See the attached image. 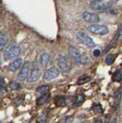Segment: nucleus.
I'll return each mask as SVG.
<instances>
[{
	"label": "nucleus",
	"instance_id": "15",
	"mask_svg": "<svg viewBox=\"0 0 122 123\" xmlns=\"http://www.w3.org/2000/svg\"><path fill=\"white\" fill-rule=\"evenodd\" d=\"M91 80V77L88 75H81V77H79V79H78V85H83L85 84L87 82H88L89 81Z\"/></svg>",
	"mask_w": 122,
	"mask_h": 123
},
{
	"label": "nucleus",
	"instance_id": "13",
	"mask_svg": "<svg viewBox=\"0 0 122 123\" xmlns=\"http://www.w3.org/2000/svg\"><path fill=\"white\" fill-rule=\"evenodd\" d=\"M51 60V56L48 53H43L40 55L39 58V62L42 66H46L49 64Z\"/></svg>",
	"mask_w": 122,
	"mask_h": 123
},
{
	"label": "nucleus",
	"instance_id": "2",
	"mask_svg": "<svg viewBox=\"0 0 122 123\" xmlns=\"http://www.w3.org/2000/svg\"><path fill=\"white\" fill-rule=\"evenodd\" d=\"M87 30L88 32L98 36H105L109 32V29L106 25L94 24L87 27Z\"/></svg>",
	"mask_w": 122,
	"mask_h": 123
},
{
	"label": "nucleus",
	"instance_id": "6",
	"mask_svg": "<svg viewBox=\"0 0 122 123\" xmlns=\"http://www.w3.org/2000/svg\"><path fill=\"white\" fill-rule=\"evenodd\" d=\"M89 6L91 9L95 10V11H99V12H110V9L107 4L102 3L100 2H95L92 1L89 4Z\"/></svg>",
	"mask_w": 122,
	"mask_h": 123
},
{
	"label": "nucleus",
	"instance_id": "1",
	"mask_svg": "<svg viewBox=\"0 0 122 123\" xmlns=\"http://www.w3.org/2000/svg\"><path fill=\"white\" fill-rule=\"evenodd\" d=\"M21 52V49L18 45H11L6 49L3 54V58L6 61L10 60L14 58L18 57Z\"/></svg>",
	"mask_w": 122,
	"mask_h": 123
},
{
	"label": "nucleus",
	"instance_id": "26",
	"mask_svg": "<svg viewBox=\"0 0 122 123\" xmlns=\"http://www.w3.org/2000/svg\"><path fill=\"white\" fill-rule=\"evenodd\" d=\"M38 123H47V119L45 118H41L38 120Z\"/></svg>",
	"mask_w": 122,
	"mask_h": 123
},
{
	"label": "nucleus",
	"instance_id": "19",
	"mask_svg": "<svg viewBox=\"0 0 122 123\" xmlns=\"http://www.w3.org/2000/svg\"><path fill=\"white\" fill-rule=\"evenodd\" d=\"M93 111L95 114H102L103 112V109H102V107L98 105H95L93 107Z\"/></svg>",
	"mask_w": 122,
	"mask_h": 123
},
{
	"label": "nucleus",
	"instance_id": "27",
	"mask_svg": "<svg viewBox=\"0 0 122 123\" xmlns=\"http://www.w3.org/2000/svg\"><path fill=\"white\" fill-rule=\"evenodd\" d=\"M95 123H103V122L101 121V120H98V121L95 122Z\"/></svg>",
	"mask_w": 122,
	"mask_h": 123
},
{
	"label": "nucleus",
	"instance_id": "16",
	"mask_svg": "<svg viewBox=\"0 0 122 123\" xmlns=\"http://www.w3.org/2000/svg\"><path fill=\"white\" fill-rule=\"evenodd\" d=\"M49 88H50L49 86H48V85H45V86H41L38 88L36 89V92H39V93H41V94H45V93H48Z\"/></svg>",
	"mask_w": 122,
	"mask_h": 123
},
{
	"label": "nucleus",
	"instance_id": "21",
	"mask_svg": "<svg viewBox=\"0 0 122 123\" xmlns=\"http://www.w3.org/2000/svg\"><path fill=\"white\" fill-rule=\"evenodd\" d=\"M84 100H85V98H84L83 95L77 96V98H76V99H75V105H80L84 102Z\"/></svg>",
	"mask_w": 122,
	"mask_h": 123
},
{
	"label": "nucleus",
	"instance_id": "7",
	"mask_svg": "<svg viewBox=\"0 0 122 123\" xmlns=\"http://www.w3.org/2000/svg\"><path fill=\"white\" fill-rule=\"evenodd\" d=\"M69 54H70V56L71 57V59L74 60L75 63L76 65H81L82 63V58L78 49H76L74 46H70Z\"/></svg>",
	"mask_w": 122,
	"mask_h": 123
},
{
	"label": "nucleus",
	"instance_id": "8",
	"mask_svg": "<svg viewBox=\"0 0 122 123\" xmlns=\"http://www.w3.org/2000/svg\"><path fill=\"white\" fill-rule=\"evenodd\" d=\"M29 68H30V65L27 62H25L23 65V66H22V68L20 69L19 73L18 74L17 79L19 82H23V81H25L26 79H28L27 77L29 73Z\"/></svg>",
	"mask_w": 122,
	"mask_h": 123
},
{
	"label": "nucleus",
	"instance_id": "14",
	"mask_svg": "<svg viewBox=\"0 0 122 123\" xmlns=\"http://www.w3.org/2000/svg\"><path fill=\"white\" fill-rule=\"evenodd\" d=\"M49 94L48 93H45V94H43L42 95H41L39 98H38L37 100H36V104L38 105H44L45 103H46L47 101L49 98Z\"/></svg>",
	"mask_w": 122,
	"mask_h": 123
},
{
	"label": "nucleus",
	"instance_id": "18",
	"mask_svg": "<svg viewBox=\"0 0 122 123\" xmlns=\"http://www.w3.org/2000/svg\"><path fill=\"white\" fill-rule=\"evenodd\" d=\"M0 86H1V93L2 95H6L7 92L6 90V82H5V79H3V77H1L0 79Z\"/></svg>",
	"mask_w": 122,
	"mask_h": 123
},
{
	"label": "nucleus",
	"instance_id": "25",
	"mask_svg": "<svg viewBox=\"0 0 122 123\" xmlns=\"http://www.w3.org/2000/svg\"><path fill=\"white\" fill-rule=\"evenodd\" d=\"M93 55L95 57L100 56V55H101V51L99 49H94V51H93Z\"/></svg>",
	"mask_w": 122,
	"mask_h": 123
},
{
	"label": "nucleus",
	"instance_id": "23",
	"mask_svg": "<svg viewBox=\"0 0 122 123\" xmlns=\"http://www.w3.org/2000/svg\"><path fill=\"white\" fill-rule=\"evenodd\" d=\"M58 100L56 101V104L58 105V106H62L64 105L65 104V98L64 97H58Z\"/></svg>",
	"mask_w": 122,
	"mask_h": 123
},
{
	"label": "nucleus",
	"instance_id": "29",
	"mask_svg": "<svg viewBox=\"0 0 122 123\" xmlns=\"http://www.w3.org/2000/svg\"><path fill=\"white\" fill-rule=\"evenodd\" d=\"M93 1H95V2H101L103 0H93Z\"/></svg>",
	"mask_w": 122,
	"mask_h": 123
},
{
	"label": "nucleus",
	"instance_id": "3",
	"mask_svg": "<svg viewBox=\"0 0 122 123\" xmlns=\"http://www.w3.org/2000/svg\"><path fill=\"white\" fill-rule=\"evenodd\" d=\"M77 38L81 42V43L85 45L86 46H87V47L92 48V47H94L95 46V43H94V42L93 41L92 38L84 32H78L77 33Z\"/></svg>",
	"mask_w": 122,
	"mask_h": 123
},
{
	"label": "nucleus",
	"instance_id": "20",
	"mask_svg": "<svg viewBox=\"0 0 122 123\" xmlns=\"http://www.w3.org/2000/svg\"><path fill=\"white\" fill-rule=\"evenodd\" d=\"M10 86L13 90H19L21 88V86L16 82H12L10 83Z\"/></svg>",
	"mask_w": 122,
	"mask_h": 123
},
{
	"label": "nucleus",
	"instance_id": "10",
	"mask_svg": "<svg viewBox=\"0 0 122 123\" xmlns=\"http://www.w3.org/2000/svg\"><path fill=\"white\" fill-rule=\"evenodd\" d=\"M41 75V71L39 68H34L32 71L31 74L28 77L27 82H35L36 81H38Z\"/></svg>",
	"mask_w": 122,
	"mask_h": 123
},
{
	"label": "nucleus",
	"instance_id": "17",
	"mask_svg": "<svg viewBox=\"0 0 122 123\" xmlns=\"http://www.w3.org/2000/svg\"><path fill=\"white\" fill-rule=\"evenodd\" d=\"M114 59H115V55H114V54H110V55H108L105 59L106 65H110L113 64V62H114Z\"/></svg>",
	"mask_w": 122,
	"mask_h": 123
},
{
	"label": "nucleus",
	"instance_id": "24",
	"mask_svg": "<svg viewBox=\"0 0 122 123\" xmlns=\"http://www.w3.org/2000/svg\"><path fill=\"white\" fill-rule=\"evenodd\" d=\"M116 99L117 100L118 102L121 101V88H118L117 91L116 92Z\"/></svg>",
	"mask_w": 122,
	"mask_h": 123
},
{
	"label": "nucleus",
	"instance_id": "31",
	"mask_svg": "<svg viewBox=\"0 0 122 123\" xmlns=\"http://www.w3.org/2000/svg\"><path fill=\"white\" fill-rule=\"evenodd\" d=\"M107 123H109V122H107Z\"/></svg>",
	"mask_w": 122,
	"mask_h": 123
},
{
	"label": "nucleus",
	"instance_id": "5",
	"mask_svg": "<svg viewBox=\"0 0 122 123\" xmlns=\"http://www.w3.org/2000/svg\"><path fill=\"white\" fill-rule=\"evenodd\" d=\"M59 75H60L59 69H58L55 66H52L45 71L44 74V79L46 81H50L57 78V77H58Z\"/></svg>",
	"mask_w": 122,
	"mask_h": 123
},
{
	"label": "nucleus",
	"instance_id": "30",
	"mask_svg": "<svg viewBox=\"0 0 122 123\" xmlns=\"http://www.w3.org/2000/svg\"><path fill=\"white\" fill-rule=\"evenodd\" d=\"M81 123H87V122H81Z\"/></svg>",
	"mask_w": 122,
	"mask_h": 123
},
{
	"label": "nucleus",
	"instance_id": "22",
	"mask_svg": "<svg viewBox=\"0 0 122 123\" xmlns=\"http://www.w3.org/2000/svg\"><path fill=\"white\" fill-rule=\"evenodd\" d=\"M121 78H122V76H121V72L120 70H117V71L115 72V75H114V79H115L116 82H120L121 81Z\"/></svg>",
	"mask_w": 122,
	"mask_h": 123
},
{
	"label": "nucleus",
	"instance_id": "12",
	"mask_svg": "<svg viewBox=\"0 0 122 123\" xmlns=\"http://www.w3.org/2000/svg\"><path fill=\"white\" fill-rule=\"evenodd\" d=\"M9 42V36L6 32H2L0 34V50L2 51L6 45Z\"/></svg>",
	"mask_w": 122,
	"mask_h": 123
},
{
	"label": "nucleus",
	"instance_id": "11",
	"mask_svg": "<svg viewBox=\"0 0 122 123\" xmlns=\"http://www.w3.org/2000/svg\"><path fill=\"white\" fill-rule=\"evenodd\" d=\"M22 65V59L21 58H18V59H15L12 63L9 64L8 69L10 72H16L21 67Z\"/></svg>",
	"mask_w": 122,
	"mask_h": 123
},
{
	"label": "nucleus",
	"instance_id": "9",
	"mask_svg": "<svg viewBox=\"0 0 122 123\" xmlns=\"http://www.w3.org/2000/svg\"><path fill=\"white\" fill-rule=\"evenodd\" d=\"M57 62H58L59 68L63 72H68L69 71L70 69L69 64H68V62L64 56L59 55L58 58H57Z\"/></svg>",
	"mask_w": 122,
	"mask_h": 123
},
{
	"label": "nucleus",
	"instance_id": "4",
	"mask_svg": "<svg viewBox=\"0 0 122 123\" xmlns=\"http://www.w3.org/2000/svg\"><path fill=\"white\" fill-rule=\"evenodd\" d=\"M82 17L84 21L90 23V24H96L100 21V16L96 13L89 12H84L82 14Z\"/></svg>",
	"mask_w": 122,
	"mask_h": 123
},
{
	"label": "nucleus",
	"instance_id": "28",
	"mask_svg": "<svg viewBox=\"0 0 122 123\" xmlns=\"http://www.w3.org/2000/svg\"><path fill=\"white\" fill-rule=\"evenodd\" d=\"M110 1H111L112 2H117L119 0H110Z\"/></svg>",
	"mask_w": 122,
	"mask_h": 123
}]
</instances>
